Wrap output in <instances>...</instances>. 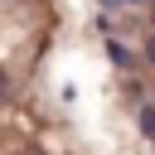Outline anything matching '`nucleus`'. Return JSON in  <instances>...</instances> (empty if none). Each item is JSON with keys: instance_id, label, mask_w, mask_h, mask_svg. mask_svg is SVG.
<instances>
[{"instance_id": "f257e3e1", "label": "nucleus", "mask_w": 155, "mask_h": 155, "mask_svg": "<svg viewBox=\"0 0 155 155\" xmlns=\"http://www.w3.org/2000/svg\"><path fill=\"white\" fill-rule=\"evenodd\" d=\"M107 48H111V63L116 68H131V48L126 44H107Z\"/></svg>"}, {"instance_id": "39448f33", "label": "nucleus", "mask_w": 155, "mask_h": 155, "mask_svg": "<svg viewBox=\"0 0 155 155\" xmlns=\"http://www.w3.org/2000/svg\"><path fill=\"white\" fill-rule=\"evenodd\" d=\"M150 5H155V0H150ZM150 19H155V15H150Z\"/></svg>"}, {"instance_id": "f03ea898", "label": "nucleus", "mask_w": 155, "mask_h": 155, "mask_svg": "<svg viewBox=\"0 0 155 155\" xmlns=\"http://www.w3.org/2000/svg\"><path fill=\"white\" fill-rule=\"evenodd\" d=\"M140 131L155 140V107H145V111H140Z\"/></svg>"}, {"instance_id": "7ed1b4c3", "label": "nucleus", "mask_w": 155, "mask_h": 155, "mask_svg": "<svg viewBox=\"0 0 155 155\" xmlns=\"http://www.w3.org/2000/svg\"><path fill=\"white\" fill-rule=\"evenodd\" d=\"M145 58H150V63H155V34H150V44H145Z\"/></svg>"}, {"instance_id": "20e7f679", "label": "nucleus", "mask_w": 155, "mask_h": 155, "mask_svg": "<svg viewBox=\"0 0 155 155\" xmlns=\"http://www.w3.org/2000/svg\"><path fill=\"white\" fill-rule=\"evenodd\" d=\"M121 5H150V0H121Z\"/></svg>"}]
</instances>
